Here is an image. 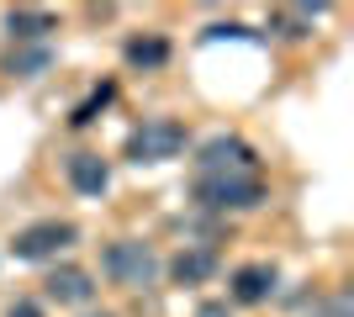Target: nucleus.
Segmentation results:
<instances>
[{
    "mask_svg": "<svg viewBox=\"0 0 354 317\" xmlns=\"http://www.w3.org/2000/svg\"><path fill=\"white\" fill-rule=\"evenodd\" d=\"M69 243H80V227H74V222H59V217H43V222L21 227V233L11 238V254L27 259V265H37V259L64 254Z\"/></svg>",
    "mask_w": 354,
    "mask_h": 317,
    "instance_id": "obj_4",
    "label": "nucleus"
},
{
    "mask_svg": "<svg viewBox=\"0 0 354 317\" xmlns=\"http://www.w3.org/2000/svg\"><path fill=\"white\" fill-rule=\"evenodd\" d=\"M127 64H133V69H164V64H169V43L153 37V32H148V37H133V43H127Z\"/></svg>",
    "mask_w": 354,
    "mask_h": 317,
    "instance_id": "obj_11",
    "label": "nucleus"
},
{
    "mask_svg": "<svg viewBox=\"0 0 354 317\" xmlns=\"http://www.w3.org/2000/svg\"><path fill=\"white\" fill-rule=\"evenodd\" d=\"M6 27H11L16 43H32V37H48V32H59V21L48 11H11L6 16Z\"/></svg>",
    "mask_w": 354,
    "mask_h": 317,
    "instance_id": "obj_10",
    "label": "nucleus"
},
{
    "mask_svg": "<svg viewBox=\"0 0 354 317\" xmlns=\"http://www.w3.org/2000/svg\"><path fill=\"white\" fill-rule=\"evenodd\" d=\"M48 64H53V48L37 43V48H21V53H11V59H6V75H16V79H37Z\"/></svg>",
    "mask_w": 354,
    "mask_h": 317,
    "instance_id": "obj_12",
    "label": "nucleus"
},
{
    "mask_svg": "<svg viewBox=\"0 0 354 317\" xmlns=\"http://www.w3.org/2000/svg\"><path fill=\"white\" fill-rule=\"evenodd\" d=\"M101 270H106V280L122 286V291H148L159 280V254L138 238H117V243L101 249Z\"/></svg>",
    "mask_w": 354,
    "mask_h": 317,
    "instance_id": "obj_2",
    "label": "nucleus"
},
{
    "mask_svg": "<svg viewBox=\"0 0 354 317\" xmlns=\"http://www.w3.org/2000/svg\"><path fill=\"white\" fill-rule=\"evenodd\" d=\"M169 275H175L180 286H201V280H212V275H217V249H207V243L180 249V254L169 259Z\"/></svg>",
    "mask_w": 354,
    "mask_h": 317,
    "instance_id": "obj_6",
    "label": "nucleus"
},
{
    "mask_svg": "<svg viewBox=\"0 0 354 317\" xmlns=\"http://www.w3.org/2000/svg\"><path fill=\"white\" fill-rule=\"evenodd\" d=\"M180 153H185V127L175 117H148L127 137V159L133 164H164V159H180Z\"/></svg>",
    "mask_w": 354,
    "mask_h": 317,
    "instance_id": "obj_3",
    "label": "nucleus"
},
{
    "mask_svg": "<svg viewBox=\"0 0 354 317\" xmlns=\"http://www.w3.org/2000/svg\"><path fill=\"white\" fill-rule=\"evenodd\" d=\"M196 317H233V312H227V307H222V302H207V307H201V312H196Z\"/></svg>",
    "mask_w": 354,
    "mask_h": 317,
    "instance_id": "obj_17",
    "label": "nucleus"
},
{
    "mask_svg": "<svg viewBox=\"0 0 354 317\" xmlns=\"http://www.w3.org/2000/svg\"><path fill=\"white\" fill-rule=\"evenodd\" d=\"M6 317H43V307H37V302H16Z\"/></svg>",
    "mask_w": 354,
    "mask_h": 317,
    "instance_id": "obj_15",
    "label": "nucleus"
},
{
    "mask_svg": "<svg viewBox=\"0 0 354 317\" xmlns=\"http://www.w3.org/2000/svg\"><path fill=\"white\" fill-rule=\"evenodd\" d=\"M69 185L80 196H106V185H111L106 159L101 153H69Z\"/></svg>",
    "mask_w": 354,
    "mask_h": 317,
    "instance_id": "obj_8",
    "label": "nucleus"
},
{
    "mask_svg": "<svg viewBox=\"0 0 354 317\" xmlns=\"http://www.w3.org/2000/svg\"><path fill=\"white\" fill-rule=\"evenodd\" d=\"M275 265H243V270H233V302H243V307H259V302H270V291H275Z\"/></svg>",
    "mask_w": 354,
    "mask_h": 317,
    "instance_id": "obj_7",
    "label": "nucleus"
},
{
    "mask_svg": "<svg viewBox=\"0 0 354 317\" xmlns=\"http://www.w3.org/2000/svg\"><path fill=\"white\" fill-rule=\"evenodd\" d=\"M101 317H106V312H101Z\"/></svg>",
    "mask_w": 354,
    "mask_h": 317,
    "instance_id": "obj_18",
    "label": "nucleus"
},
{
    "mask_svg": "<svg viewBox=\"0 0 354 317\" xmlns=\"http://www.w3.org/2000/svg\"><path fill=\"white\" fill-rule=\"evenodd\" d=\"M207 37H254V32H249V27H212Z\"/></svg>",
    "mask_w": 354,
    "mask_h": 317,
    "instance_id": "obj_16",
    "label": "nucleus"
},
{
    "mask_svg": "<svg viewBox=\"0 0 354 317\" xmlns=\"http://www.w3.org/2000/svg\"><path fill=\"white\" fill-rule=\"evenodd\" d=\"M48 296H53V302H90V296H95V286H90V275H85V270L64 265V270L48 275Z\"/></svg>",
    "mask_w": 354,
    "mask_h": 317,
    "instance_id": "obj_9",
    "label": "nucleus"
},
{
    "mask_svg": "<svg viewBox=\"0 0 354 317\" xmlns=\"http://www.w3.org/2000/svg\"><path fill=\"white\" fill-rule=\"evenodd\" d=\"M323 16V6H296V11H286L281 16V27H286V37H307L312 32V21Z\"/></svg>",
    "mask_w": 354,
    "mask_h": 317,
    "instance_id": "obj_14",
    "label": "nucleus"
},
{
    "mask_svg": "<svg viewBox=\"0 0 354 317\" xmlns=\"http://www.w3.org/2000/svg\"><path fill=\"white\" fill-rule=\"evenodd\" d=\"M207 169H259V159L243 137H212L196 153V175H207Z\"/></svg>",
    "mask_w": 354,
    "mask_h": 317,
    "instance_id": "obj_5",
    "label": "nucleus"
},
{
    "mask_svg": "<svg viewBox=\"0 0 354 317\" xmlns=\"http://www.w3.org/2000/svg\"><path fill=\"white\" fill-rule=\"evenodd\" d=\"M196 201L207 211H249L265 201V180L259 169H207L196 175Z\"/></svg>",
    "mask_w": 354,
    "mask_h": 317,
    "instance_id": "obj_1",
    "label": "nucleus"
},
{
    "mask_svg": "<svg viewBox=\"0 0 354 317\" xmlns=\"http://www.w3.org/2000/svg\"><path fill=\"white\" fill-rule=\"evenodd\" d=\"M111 101H117V85H111V79H101V85H95V90H90L85 101H80V106L69 111V127H90V122L101 117V111H106Z\"/></svg>",
    "mask_w": 354,
    "mask_h": 317,
    "instance_id": "obj_13",
    "label": "nucleus"
}]
</instances>
